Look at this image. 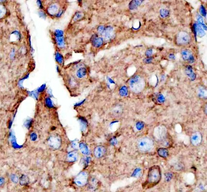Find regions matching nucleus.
I'll use <instances>...</instances> for the list:
<instances>
[{"label":"nucleus","mask_w":207,"mask_h":192,"mask_svg":"<svg viewBox=\"0 0 207 192\" xmlns=\"http://www.w3.org/2000/svg\"><path fill=\"white\" fill-rule=\"evenodd\" d=\"M38 5V6L40 7V8L42 9L43 8V6H42V2L40 1H37Z\"/></svg>","instance_id":"obj_41"},{"label":"nucleus","mask_w":207,"mask_h":192,"mask_svg":"<svg viewBox=\"0 0 207 192\" xmlns=\"http://www.w3.org/2000/svg\"><path fill=\"white\" fill-rule=\"evenodd\" d=\"M87 74V69L85 67H80L77 69L76 72V75L78 78L83 79L85 78Z\"/></svg>","instance_id":"obj_16"},{"label":"nucleus","mask_w":207,"mask_h":192,"mask_svg":"<svg viewBox=\"0 0 207 192\" xmlns=\"http://www.w3.org/2000/svg\"><path fill=\"white\" fill-rule=\"evenodd\" d=\"M88 174L86 172H80L74 179L75 184L78 186L83 187L88 183Z\"/></svg>","instance_id":"obj_5"},{"label":"nucleus","mask_w":207,"mask_h":192,"mask_svg":"<svg viewBox=\"0 0 207 192\" xmlns=\"http://www.w3.org/2000/svg\"><path fill=\"white\" fill-rule=\"evenodd\" d=\"M202 141V136L200 133H195L191 137V142L193 145L197 146L201 143Z\"/></svg>","instance_id":"obj_11"},{"label":"nucleus","mask_w":207,"mask_h":192,"mask_svg":"<svg viewBox=\"0 0 207 192\" xmlns=\"http://www.w3.org/2000/svg\"><path fill=\"white\" fill-rule=\"evenodd\" d=\"M122 109L121 106H116L112 111V113L116 117L120 116L122 114Z\"/></svg>","instance_id":"obj_25"},{"label":"nucleus","mask_w":207,"mask_h":192,"mask_svg":"<svg viewBox=\"0 0 207 192\" xmlns=\"http://www.w3.org/2000/svg\"><path fill=\"white\" fill-rule=\"evenodd\" d=\"M67 84L71 87H75L78 85L77 80H76L75 78L73 77H70L67 79Z\"/></svg>","instance_id":"obj_24"},{"label":"nucleus","mask_w":207,"mask_h":192,"mask_svg":"<svg viewBox=\"0 0 207 192\" xmlns=\"http://www.w3.org/2000/svg\"><path fill=\"white\" fill-rule=\"evenodd\" d=\"M19 183L22 186H26L30 183V179L28 176L22 175L19 179Z\"/></svg>","instance_id":"obj_21"},{"label":"nucleus","mask_w":207,"mask_h":192,"mask_svg":"<svg viewBox=\"0 0 207 192\" xmlns=\"http://www.w3.org/2000/svg\"><path fill=\"white\" fill-rule=\"evenodd\" d=\"M159 144L162 147L165 148H170L172 147V145L174 144L172 137L168 133L166 136L164 137L163 139L159 142Z\"/></svg>","instance_id":"obj_9"},{"label":"nucleus","mask_w":207,"mask_h":192,"mask_svg":"<svg viewBox=\"0 0 207 192\" xmlns=\"http://www.w3.org/2000/svg\"><path fill=\"white\" fill-rule=\"evenodd\" d=\"M36 137H37V136H36V134H34V133H33V134L31 135V139H32L33 140L36 139Z\"/></svg>","instance_id":"obj_42"},{"label":"nucleus","mask_w":207,"mask_h":192,"mask_svg":"<svg viewBox=\"0 0 207 192\" xmlns=\"http://www.w3.org/2000/svg\"><path fill=\"white\" fill-rule=\"evenodd\" d=\"M162 170L158 165H154L149 169L146 181L142 184L145 189H149L156 186L162 179Z\"/></svg>","instance_id":"obj_1"},{"label":"nucleus","mask_w":207,"mask_h":192,"mask_svg":"<svg viewBox=\"0 0 207 192\" xmlns=\"http://www.w3.org/2000/svg\"><path fill=\"white\" fill-rule=\"evenodd\" d=\"M137 147L142 151H150L153 148L154 142L149 137H143L138 141Z\"/></svg>","instance_id":"obj_3"},{"label":"nucleus","mask_w":207,"mask_h":192,"mask_svg":"<svg viewBox=\"0 0 207 192\" xmlns=\"http://www.w3.org/2000/svg\"><path fill=\"white\" fill-rule=\"evenodd\" d=\"M55 59L57 63L60 66H62L64 62V59L63 56L59 51H56L55 54Z\"/></svg>","instance_id":"obj_22"},{"label":"nucleus","mask_w":207,"mask_h":192,"mask_svg":"<svg viewBox=\"0 0 207 192\" xmlns=\"http://www.w3.org/2000/svg\"><path fill=\"white\" fill-rule=\"evenodd\" d=\"M54 39L56 46L59 49H65L66 47V41L64 36H54Z\"/></svg>","instance_id":"obj_13"},{"label":"nucleus","mask_w":207,"mask_h":192,"mask_svg":"<svg viewBox=\"0 0 207 192\" xmlns=\"http://www.w3.org/2000/svg\"><path fill=\"white\" fill-rule=\"evenodd\" d=\"M104 26H99V27L98 28V29H97V30H98V33L101 34H102L103 31H104Z\"/></svg>","instance_id":"obj_36"},{"label":"nucleus","mask_w":207,"mask_h":192,"mask_svg":"<svg viewBox=\"0 0 207 192\" xmlns=\"http://www.w3.org/2000/svg\"><path fill=\"white\" fill-rule=\"evenodd\" d=\"M5 178L3 177H0V187H2L5 185Z\"/></svg>","instance_id":"obj_35"},{"label":"nucleus","mask_w":207,"mask_h":192,"mask_svg":"<svg viewBox=\"0 0 207 192\" xmlns=\"http://www.w3.org/2000/svg\"><path fill=\"white\" fill-rule=\"evenodd\" d=\"M83 17V13L80 12H76L73 17V20L74 22L77 21H79L80 19H82Z\"/></svg>","instance_id":"obj_26"},{"label":"nucleus","mask_w":207,"mask_h":192,"mask_svg":"<svg viewBox=\"0 0 207 192\" xmlns=\"http://www.w3.org/2000/svg\"><path fill=\"white\" fill-rule=\"evenodd\" d=\"M106 152L107 149L104 146H98L94 149L93 154L96 158L99 159L104 156Z\"/></svg>","instance_id":"obj_10"},{"label":"nucleus","mask_w":207,"mask_h":192,"mask_svg":"<svg viewBox=\"0 0 207 192\" xmlns=\"http://www.w3.org/2000/svg\"><path fill=\"white\" fill-rule=\"evenodd\" d=\"M84 102H85V100H83L82 101V102H79L78 103H77V104H76V106H80V105H82V104Z\"/></svg>","instance_id":"obj_43"},{"label":"nucleus","mask_w":207,"mask_h":192,"mask_svg":"<svg viewBox=\"0 0 207 192\" xmlns=\"http://www.w3.org/2000/svg\"><path fill=\"white\" fill-rule=\"evenodd\" d=\"M99 186V181L95 177H92L88 181V188L91 191L97 190Z\"/></svg>","instance_id":"obj_12"},{"label":"nucleus","mask_w":207,"mask_h":192,"mask_svg":"<svg viewBox=\"0 0 207 192\" xmlns=\"http://www.w3.org/2000/svg\"><path fill=\"white\" fill-rule=\"evenodd\" d=\"M190 41V37L187 33L182 31L178 34L176 38L177 44L179 45H186Z\"/></svg>","instance_id":"obj_7"},{"label":"nucleus","mask_w":207,"mask_h":192,"mask_svg":"<svg viewBox=\"0 0 207 192\" xmlns=\"http://www.w3.org/2000/svg\"><path fill=\"white\" fill-rule=\"evenodd\" d=\"M10 178L11 181H12V183H13L14 184H17L19 182V178L16 174H11V175L10 176Z\"/></svg>","instance_id":"obj_28"},{"label":"nucleus","mask_w":207,"mask_h":192,"mask_svg":"<svg viewBox=\"0 0 207 192\" xmlns=\"http://www.w3.org/2000/svg\"><path fill=\"white\" fill-rule=\"evenodd\" d=\"M120 94L122 97H125L128 95V89L125 86H123L120 90Z\"/></svg>","instance_id":"obj_27"},{"label":"nucleus","mask_w":207,"mask_h":192,"mask_svg":"<svg viewBox=\"0 0 207 192\" xmlns=\"http://www.w3.org/2000/svg\"><path fill=\"white\" fill-rule=\"evenodd\" d=\"M71 146L72 148L74 149H77L78 147L79 146V143L77 140H74L72 141V143H71Z\"/></svg>","instance_id":"obj_33"},{"label":"nucleus","mask_w":207,"mask_h":192,"mask_svg":"<svg viewBox=\"0 0 207 192\" xmlns=\"http://www.w3.org/2000/svg\"><path fill=\"white\" fill-rule=\"evenodd\" d=\"M158 156L162 158H166L169 155V151L167 148H160L157 151Z\"/></svg>","instance_id":"obj_19"},{"label":"nucleus","mask_w":207,"mask_h":192,"mask_svg":"<svg viewBox=\"0 0 207 192\" xmlns=\"http://www.w3.org/2000/svg\"><path fill=\"white\" fill-rule=\"evenodd\" d=\"M167 134V129L164 125H158L154 129V137L158 142H160L163 139Z\"/></svg>","instance_id":"obj_4"},{"label":"nucleus","mask_w":207,"mask_h":192,"mask_svg":"<svg viewBox=\"0 0 207 192\" xmlns=\"http://www.w3.org/2000/svg\"><path fill=\"white\" fill-rule=\"evenodd\" d=\"M6 10L4 5L0 4V18H2L6 14Z\"/></svg>","instance_id":"obj_30"},{"label":"nucleus","mask_w":207,"mask_h":192,"mask_svg":"<svg viewBox=\"0 0 207 192\" xmlns=\"http://www.w3.org/2000/svg\"><path fill=\"white\" fill-rule=\"evenodd\" d=\"M46 103L47 105L48 106L50 107H53V104H52L51 100L50 98H47L46 99Z\"/></svg>","instance_id":"obj_34"},{"label":"nucleus","mask_w":207,"mask_h":192,"mask_svg":"<svg viewBox=\"0 0 207 192\" xmlns=\"http://www.w3.org/2000/svg\"><path fill=\"white\" fill-rule=\"evenodd\" d=\"M198 21L199 22V23L200 24V25L203 26L204 28H206V26H205V23H204V21L203 19L202 18V17H200V16H199L198 17Z\"/></svg>","instance_id":"obj_32"},{"label":"nucleus","mask_w":207,"mask_h":192,"mask_svg":"<svg viewBox=\"0 0 207 192\" xmlns=\"http://www.w3.org/2000/svg\"><path fill=\"white\" fill-rule=\"evenodd\" d=\"M48 146L53 149H58L61 145V140L60 137L56 136H51L47 139Z\"/></svg>","instance_id":"obj_6"},{"label":"nucleus","mask_w":207,"mask_h":192,"mask_svg":"<svg viewBox=\"0 0 207 192\" xmlns=\"http://www.w3.org/2000/svg\"><path fill=\"white\" fill-rule=\"evenodd\" d=\"M62 7L60 8L59 4L57 2H53L48 5L47 8V12L49 16L55 17Z\"/></svg>","instance_id":"obj_8"},{"label":"nucleus","mask_w":207,"mask_h":192,"mask_svg":"<svg viewBox=\"0 0 207 192\" xmlns=\"http://www.w3.org/2000/svg\"><path fill=\"white\" fill-rule=\"evenodd\" d=\"M80 149V151L82 152V154L84 155H89L90 153L89 151V149L87 145L84 143V142H81L79 143Z\"/></svg>","instance_id":"obj_20"},{"label":"nucleus","mask_w":207,"mask_h":192,"mask_svg":"<svg viewBox=\"0 0 207 192\" xmlns=\"http://www.w3.org/2000/svg\"><path fill=\"white\" fill-rule=\"evenodd\" d=\"M143 126H144V124H143L142 123L139 122V123H137L136 127L138 130H141V129H142Z\"/></svg>","instance_id":"obj_37"},{"label":"nucleus","mask_w":207,"mask_h":192,"mask_svg":"<svg viewBox=\"0 0 207 192\" xmlns=\"http://www.w3.org/2000/svg\"><path fill=\"white\" fill-rule=\"evenodd\" d=\"M78 153L77 151H72L67 154V161L70 162H74L77 161L78 160Z\"/></svg>","instance_id":"obj_18"},{"label":"nucleus","mask_w":207,"mask_h":192,"mask_svg":"<svg viewBox=\"0 0 207 192\" xmlns=\"http://www.w3.org/2000/svg\"><path fill=\"white\" fill-rule=\"evenodd\" d=\"M105 38L106 39H111L114 36L113 29L111 26H107L105 28L102 34Z\"/></svg>","instance_id":"obj_15"},{"label":"nucleus","mask_w":207,"mask_h":192,"mask_svg":"<svg viewBox=\"0 0 207 192\" xmlns=\"http://www.w3.org/2000/svg\"><path fill=\"white\" fill-rule=\"evenodd\" d=\"M195 28V30H196V33L198 32L200 37H202V36H203L204 35L205 33L204 32L203 30H202V29L200 28V26L196 25Z\"/></svg>","instance_id":"obj_29"},{"label":"nucleus","mask_w":207,"mask_h":192,"mask_svg":"<svg viewBox=\"0 0 207 192\" xmlns=\"http://www.w3.org/2000/svg\"><path fill=\"white\" fill-rule=\"evenodd\" d=\"M130 89L135 93H139L144 89L145 82L141 78L136 75L130 79L129 82Z\"/></svg>","instance_id":"obj_2"},{"label":"nucleus","mask_w":207,"mask_h":192,"mask_svg":"<svg viewBox=\"0 0 207 192\" xmlns=\"http://www.w3.org/2000/svg\"><path fill=\"white\" fill-rule=\"evenodd\" d=\"M182 57L184 61L189 62H193L194 61V57L190 51L188 50H184L182 51Z\"/></svg>","instance_id":"obj_17"},{"label":"nucleus","mask_w":207,"mask_h":192,"mask_svg":"<svg viewBox=\"0 0 207 192\" xmlns=\"http://www.w3.org/2000/svg\"><path fill=\"white\" fill-rule=\"evenodd\" d=\"M199 95L201 96L204 97L205 96V91H204L203 89H201V90L200 89V90L199 91Z\"/></svg>","instance_id":"obj_40"},{"label":"nucleus","mask_w":207,"mask_h":192,"mask_svg":"<svg viewBox=\"0 0 207 192\" xmlns=\"http://www.w3.org/2000/svg\"><path fill=\"white\" fill-rule=\"evenodd\" d=\"M168 14V12L166 10H162V12H161V15L162 17H166Z\"/></svg>","instance_id":"obj_39"},{"label":"nucleus","mask_w":207,"mask_h":192,"mask_svg":"<svg viewBox=\"0 0 207 192\" xmlns=\"http://www.w3.org/2000/svg\"><path fill=\"white\" fill-rule=\"evenodd\" d=\"M187 74L190 78H191L192 79H193L195 77H194V74H193V71L192 70L191 68H190V67H188V68H187Z\"/></svg>","instance_id":"obj_31"},{"label":"nucleus","mask_w":207,"mask_h":192,"mask_svg":"<svg viewBox=\"0 0 207 192\" xmlns=\"http://www.w3.org/2000/svg\"><path fill=\"white\" fill-rule=\"evenodd\" d=\"M79 122L80 123V129L83 132H85L87 128V122L84 118L81 117L79 118Z\"/></svg>","instance_id":"obj_23"},{"label":"nucleus","mask_w":207,"mask_h":192,"mask_svg":"<svg viewBox=\"0 0 207 192\" xmlns=\"http://www.w3.org/2000/svg\"><path fill=\"white\" fill-rule=\"evenodd\" d=\"M91 42L93 47L96 48H99L103 45L104 41L103 38L98 37L97 35H95L92 37Z\"/></svg>","instance_id":"obj_14"},{"label":"nucleus","mask_w":207,"mask_h":192,"mask_svg":"<svg viewBox=\"0 0 207 192\" xmlns=\"http://www.w3.org/2000/svg\"><path fill=\"white\" fill-rule=\"evenodd\" d=\"M85 159V160H84V164L86 166V165H87L89 162L90 161V157H86Z\"/></svg>","instance_id":"obj_38"}]
</instances>
